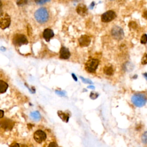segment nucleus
I'll list each match as a JSON object with an SVG mask.
<instances>
[{
  "instance_id": "nucleus-15",
  "label": "nucleus",
  "mask_w": 147,
  "mask_h": 147,
  "mask_svg": "<svg viewBox=\"0 0 147 147\" xmlns=\"http://www.w3.org/2000/svg\"><path fill=\"white\" fill-rule=\"evenodd\" d=\"M8 84L2 80H0V94L5 93L8 88Z\"/></svg>"
},
{
  "instance_id": "nucleus-18",
  "label": "nucleus",
  "mask_w": 147,
  "mask_h": 147,
  "mask_svg": "<svg viewBox=\"0 0 147 147\" xmlns=\"http://www.w3.org/2000/svg\"><path fill=\"white\" fill-rule=\"evenodd\" d=\"M130 29H137V23L135 22V21H130L129 23V25H128Z\"/></svg>"
},
{
  "instance_id": "nucleus-7",
  "label": "nucleus",
  "mask_w": 147,
  "mask_h": 147,
  "mask_svg": "<svg viewBox=\"0 0 147 147\" xmlns=\"http://www.w3.org/2000/svg\"><path fill=\"white\" fill-rule=\"evenodd\" d=\"M116 17V14L114 11L109 10L102 14L101 21L103 22H109L114 20Z\"/></svg>"
},
{
  "instance_id": "nucleus-6",
  "label": "nucleus",
  "mask_w": 147,
  "mask_h": 147,
  "mask_svg": "<svg viewBox=\"0 0 147 147\" xmlns=\"http://www.w3.org/2000/svg\"><path fill=\"white\" fill-rule=\"evenodd\" d=\"M111 34L113 38L117 40H121L123 38L124 32L123 29L118 26H114L111 30Z\"/></svg>"
},
{
  "instance_id": "nucleus-16",
  "label": "nucleus",
  "mask_w": 147,
  "mask_h": 147,
  "mask_svg": "<svg viewBox=\"0 0 147 147\" xmlns=\"http://www.w3.org/2000/svg\"><path fill=\"white\" fill-rule=\"evenodd\" d=\"M104 73L109 76H111L114 74V69L111 65H106L103 68Z\"/></svg>"
},
{
  "instance_id": "nucleus-8",
  "label": "nucleus",
  "mask_w": 147,
  "mask_h": 147,
  "mask_svg": "<svg viewBox=\"0 0 147 147\" xmlns=\"http://www.w3.org/2000/svg\"><path fill=\"white\" fill-rule=\"evenodd\" d=\"M14 126V122L8 118H4L0 121V126L5 130H11Z\"/></svg>"
},
{
  "instance_id": "nucleus-20",
  "label": "nucleus",
  "mask_w": 147,
  "mask_h": 147,
  "mask_svg": "<svg viewBox=\"0 0 147 147\" xmlns=\"http://www.w3.org/2000/svg\"><path fill=\"white\" fill-rule=\"evenodd\" d=\"M99 96V94L96 92H94V91H92L91 93H90V97L91 98V99H96Z\"/></svg>"
},
{
  "instance_id": "nucleus-2",
  "label": "nucleus",
  "mask_w": 147,
  "mask_h": 147,
  "mask_svg": "<svg viewBox=\"0 0 147 147\" xmlns=\"http://www.w3.org/2000/svg\"><path fill=\"white\" fill-rule=\"evenodd\" d=\"M131 102L137 107H142L146 102V96L141 94H134L131 97Z\"/></svg>"
},
{
  "instance_id": "nucleus-37",
  "label": "nucleus",
  "mask_w": 147,
  "mask_h": 147,
  "mask_svg": "<svg viewBox=\"0 0 147 147\" xmlns=\"http://www.w3.org/2000/svg\"><path fill=\"white\" fill-rule=\"evenodd\" d=\"M20 147H28V146L26 145H25V144H23V145H21V146Z\"/></svg>"
},
{
  "instance_id": "nucleus-21",
  "label": "nucleus",
  "mask_w": 147,
  "mask_h": 147,
  "mask_svg": "<svg viewBox=\"0 0 147 147\" xmlns=\"http://www.w3.org/2000/svg\"><path fill=\"white\" fill-rule=\"evenodd\" d=\"M141 64L142 65H145L147 64V53H144L142 59H141Z\"/></svg>"
},
{
  "instance_id": "nucleus-9",
  "label": "nucleus",
  "mask_w": 147,
  "mask_h": 147,
  "mask_svg": "<svg viewBox=\"0 0 147 147\" xmlns=\"http://www.w3.org/2000/svg\"><path fill=\"white\" fill-rule=\"evenodd\" d=\"M33 138L36 142L41 144L47 138V134L44 131L41 130H37L34 132Z\"/></svg>"
},
{
  "instance_id": "nucleus-12",
  "label": "nucleus",
  "mask_w": 147,
  "mask_h": 147,
  "mask_svg": "<svg viewBox=\"0 0 147 147\" xmlns=\"http://www.w3.org/2000/svg\"><path fill=\"white\" fill-rule=\"evenodd\" d=\"M76 12L78 14L84 16L87 14V8L86 6L83 3H80L79 4L76 9Z\"/></svg>"
},
{
  "instance_id": "nucleus-33",
  "label": "nucleus",
  "mask_w": 147,
  "mask_h": 147,
  "mask_svg": "<svg viewBox=\"0 0 147 147\" xmlns=\"http://www.w3.org/2000/svg\"><path fill=\"white\" fill-rule=\"evenodd\" d=\"M94 6H95V2H92L91 3L90 5V8L92 9Z\"/></svg>"
},
{
  "instance_id": "nucleus-32",
  "label": "nucleus",
  "mask_w": 147,
  "mask_h": 147,
  "mask_svg": "<svg viewBox=\"0 0 147 147\" xmlns=\"http://www.w3.org/2000/svg\"><path fill=\"white\" fill-rule=\"evenodd\" d=\"M71 75H72V77L73 78V79L75 80V81H78V79H77V78H76V75L74 74V73H72V74H71Z\"/></svg>"
},
{
  "instance_id": "nucleus-14",
  "label": "nucleus",
  "mask_w": 147,
  "mask_h": 147,
  "mask_svg": "<svg viewBox=\"0 0 147 147\" xmlns=\"http://www.w3.org/2000/svg\"><path fill=\"white\" fill-rule=\"evenodd\" d=\"M57 115L64 122H68L69 118V115L68 113H64L62 111H58Z\"/></svg>"
},
{
  "instance_id": "nucleus-27",
  "label": "nucleus",
  "mask_w": 147,
  "mask_h": 147,
  "mask_svg": "<svg viewBox=\"0 0 147 147\" xmlns=\"http://www.w3.org/2000/svg\"><path fill=\"white\" fill-rule=\"evenodd\" d=\"M48 147H59V146H58V145H57L56 142H51V143L49 144V145H48Z\"/></svg>"
},
{
  "instance_id": "nucleus-26",
  "label": "nucleus",
  "mask_w": 147,
  "mask_h": 147,
  "mask_svg": "<svg viewBox=\"0 0 147 147\" xmlns=\"http://www.w3.org/2000/svg\"><path fill=\"white\" fill-rule=\"evenodd\" d=\"M125 65H126L125 68H126V70H128V68H130V70H132V69H133V64H132L131 63H129H129H127L125 64Z\"/></svg>"
},
{
  "instance_id": "nucleus-13",
  "label": "nucleus",
  "mask_w": 147,
  "mask_h": 147,
  "mask_svg": "<svg viewBox=\"0 0 147 147\" xmlns=\"http://www.w3.org/2000/svg\"><path fill=\"white\" fill-rule=\"evenodd\" d=\"M42 36L44 39L46 40V41L49 42L50 40L54 36V33L52 29L49 28H47L44 30Z\"/></svg>"
},
{
  "instance_id": "nucleus-31",
  "label": "nucleus",
  "mask_w": 147,
  "mask_h": 147,
  "mask_svg": "<svg viewBox=\"0 0 147 147\" xmlns=\"http://www.w3.org/2000/svg\"><path fill=\"white\" fill-rule=\"evenodd\" d=\"M3 115H4V111L2 110H0V118H3Z\"/></svg>"
},
{
  "instance_id": "nucleus-29",
  "label": "nucleus",
  "mask_w": 147,
  "mask_h": 147,
  "mask_svg": "<svg viewBox=\"0 0 147 147\" xmlns=\"http://www.w3.org/2000/svg\"><path fill=\"white\" fill-rule=\"evenodd\" d=\"M10 147H20V145H19L18 144H17V143H13V144H12L10 145Z\"/></svg>"
},
{
  "instance_id": "nucleus-11",
  "label": "nucleus",
  "mask_w": 147,
  "mask_h": 147,
  "mask_svg": "<svg viewBox=\"0 0 147 147\" xmlns=\"http://www.w3.org/2000/svg\"><path fill=\"white\" fill-rule=\"evenodd\" d=\"M71 56L69 49L65 47H62L60 50V58L62 59H68Z\"/></svg>"
},
{
  "instance_id": "nucleus-1",
  "label": "nucleus",
  "mask_w": 147,
  "mask_h": 147,
  "mask_svg": "<svg viewBox=\"0 0 147 147\" xmlns=\"http://www.w3.org/2000/svg\"><path fill=\"white\" fill-rule=\"evenodd\" d=\"M36 20L40 24L46 22L49 19V13L47 9L45 7H41L36 11L34 13Z\"/></svg>"
},
{
  "instance_id": "nucleus-22",
  "label": "nucleus",
  "mask_w": 147,
  "mask_h": 147,
  "mask_svg": "<svg viewBox=\"0 0 147 147\" xmlns=\"http://www.w3.org/2000/svg\"><path fill=\"white\" fill-rule=\"evenodd\" d=\"M141 140L144 144H147V131L143 133Z\"/></svg>"
},
{
  "instance_id": "nucleus-25",
  "label": "nucleus",
  "mask_w": 147,
  "mask_h": 147,
  "mask_svg": "<svg viewBox=\"0 0 147 147\" xmlns=\"http://www.w3.org/2000/svg\"><path fill=\"white\" fill-rule=\"evenodd\" d=\"M51 0H34L35 2L37 3V4H38V5H42V4H44L45 3H47L48 2H49Z\"/></svg>"
},
{
  "instance_id": "nucleus-23",
  "label": "nucleus",
  "mask_w": 147,
  "mask_h": 147,
  "mask_svg": "<svg viewBox=\"0 0 147 147\" xmlns=\"http://www.w3.org/2000/svg\"><path fill=\"white\" fill-rule=\"evenodd\" d=\"M80 79H82V81L83 82L85 83H87V84H93L91 80H90V79L84 78H83L82 76H80Z\"/></svg>"
},
{
  "instance_id": "nucleus-17",
  "label": "nucleus",
  "mask_w": 147,
  "mask_h": 147,
  "mask_svg": "<svg viewBox=\"0 0 147 147\" xmlns=\"http://www.w3.org/2000/svg\"><path fill=\"white\" fill-rule=\"evenodd\" d=\"M30 116H31V117L33 119H34L36 121H39L40 119V118H41L40 114L39 112L37 111H35L32 112L30 113Z\"/></svg>"
},
{
  "instance_id": "nucleus-30",
  "label": "nucleus",
  "mask_w": 147,
  "mask_h": 147,
  "mask_svg": "<svg viewBox=\"0 0 147 147\" xmlns=\"http://www.w3.org/2000/svg\"><path fill=\"white\" fill-rule=\"evenodd\" d=\"M142 17H143L145 19L147 20V10L144 11V13H143V14H142Z\"/></svg>"
},
{
  "instance_id": "nucleus-5",
  "label": "nucleus",
  "mask_w": 147,
  "mask_h": 147,
  "mask_svg": "<svg viewBox=\"0 0 147 147\" xmlns=\"http://www.w3.org/2000/svg\"><path fill=\"white\" fill-rule=\"evenodd\" d=\"M13 43L16 46H21L27 44L28 40L25 35L22 34H16L13 38Z\"/></svg>"
},
{
  "instance_id": "nucleus-38",
  "label": "nucleus",
  "mask_w": 147,
  "mask_h": 147,
  "mask_svg": "<svg viewBox=\"0 0 147 147\" xmlns=\"http://www.w3.org/2000/svg\"><path fill=\"white\" fill-rule=\"evenodd\" d=\"M2 2L1 1V0H0V7H1V6H2Z\"/></svg>"
},
{
  "instance_id": "nucleus-4",
  "label": "nucleus",
  "mask_w": 147,
  "mask_h": 147,
  "mask_svg": "<svg viewBox=\"0 0 147 147\" xmlns=\"http://www.w3.org/2000/svg\"><path fill=\"white\" fill-rule=\"evenodd\" d=\"M11 22L10 17L6 13L0 14V28L5 29L9 27Z\"/></svg>"
},
{
  "instance_id": "nucleus-3",
  "label": "nucleus",
  "mask_w": 147,
  "mask_h": 147,
  "mask_svg": "<svg viewBox=\"0 0 147 147\" xmlns=\"http://www.w3.org/2000/svg\"><path fill=\"white\" fill-rule=\"evenodd\" d=\"M99 60L96 59H90L85 64V69L88 72H94L99 64Z\"/></svg>"
},
{
  "instance_id": "nucleus-35",
  "label": "nucleus",
  "mask_w": 147,
  "mask_h": 147,
  "mask_svg": "<svg viewBox=\"0 0 147 147\" xmlns=\"http://www.w3.org/2000/svg\"><path fill=\"white\" fill-rule=\"evenodd\" d=\"M143 75H144V78L146 79V80H147V73H144V74H143Z\"/></svg>"
},
{
  "instance_id": "nucleus-28",
  "label": "nucleus",
  "mask_w": 147,
  "mask_h": 147,
  "mask_svg": "<svg viewBox=\"0 0 147 147\" xmlns=\"http://www.w3.org/2000/svg\"><path fill=\"white\" fill-rule=\"evenodd\" d=\"M56 93L60 96H64L65 95V92L64 91H56Z\"/></svg>"
},
{
  "instance_id": "nucleus-34",
  "label": "nucleus",
  "mask_w": 147,
  "mask_h": 147,
  "mask_svg": "<svg viewBox=\"0 0 147 147\" xmlns=\"http://www.w3.org/2000/svg\"><path fill=\"white\" fill-rule=\"evenodd\" d=\"M28 127L29 128V129H30V128H32V127H33V125H32V124H30V123H29V124H28Z\"/></svg>"
},
{
  "instance_id": "nucleus-36",
  "label": "nucleus",
  "mask_w": 147,
  "mask_h": 147,
  "mask_svg": "<svg viewBox=\"0 0 147 147\" xmlns=\"http://www.w3.org/2000/svg\"><path fill=\"white\" fill-rule=\"evenodd\" d=\"M88 88H92V89H94L95 87H94V86H91V85H90V86H88Z\"/></svg>"
},
{
  "instance_id": "nucleus-10",
  "label": "nucleus",
  "mask_w": 147,
  "mask_h": 147,
  "mask_svg": "<svg viewBox=\"0 0 147 147\" xmlns=\"http://www.w3.org/2000/svg\"><path fill=\"white\" fill-rule=\"evenodd\" d=\"M78 42L80 46L82 47H88L91 42V38L86 34L82 35L78 38Z\"/></svg>"
},
{
  "instance_id": "nucleus-19",
  "label": "nucleus",
  "mask_w": 147,
  "mask_h": 147,
  "mask_svg": "<svg viewBox=\"0 0 147 147\" xmlns=\"http://www.w3.org/2000/svg\"><path fill=\"white\" fill-rule=\"evenodd\" d=\"M140 42L142 44H145L147 42V34H144L141 38Z\"/></svg>"
},
{
  "instance_id": "nucleus-24",
  "label": "nucleus",
  "mask_w": 147,
  "mask_h": 147,
  "mask_svg": "<svg viewBox=\"0 0 147 147\" xmlns=\"http://www.w3.org/2000/svg\"><path fill=\"white\" fill-rule=\"evenodd\" d=\"M28 0H17V4L18 6H22L26 4Z\"/></svg>"
},
{
  "instance_id": "nucleus-39",
  "label": "nucleus",
  "mask_w": 147,
  "mask_h": 147,
  "mask_svg": "<svg viewBox=\"0 0 147 147\" xmlns=\"http://www.w3.org/2000/svg\"><path fill=\"white\" fill-rule=\"evenodd\" d=\"M110 1H114V0H110Z\"/></svg>"
}]
</instances>
